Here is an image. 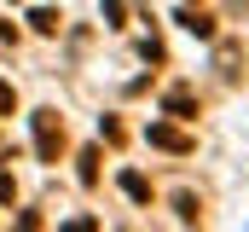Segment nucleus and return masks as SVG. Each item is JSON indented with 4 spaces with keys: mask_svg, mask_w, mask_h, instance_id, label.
<instances>
[{
    "mask_svg": "<svg viewBox=\"0 0 249 232\" xmlns=\"http://www.w3.org/2000/svg\"><path fill=\"white\" fill-rule=\"evenodd\" d=\"M18 197V186H12V174H0V203H12Z\"/></svg>",
    "mask_w": 249,
    "mask_h": 232,
    "instance_id": "obj_11",
    "label": "nucleus"
},
{
    "mask_svg": "<svg viewBox=\"0 0 249 232\" xmlns=\"http://www.w3.org/2000/svg\"><path fill=\"white\" fill-rule=\"evenodd\" d=\"M12 232H41V209H23V215H18V227Z\"/></svg>",
    "mask_w": 249,
    "mask_h": 232,
    "instance_id": "obj_8",
    "label": "nucleus"
},
{
    "mask_svg": "<svg viewBox=\"0 0 249 232\" xmlns=\"http://www.w3.org/2000/svg\"><path fill=\"white\" fill-rule=\"evenodd\" d=\"M122 192L133 197V203H151V180H145V174H133V169H122Z\"/></svg>",
    "mask_w": 249,
    "mask_h": 232,
    "instance_id": "obj_5",
    "label": "nucleus"
},
{
    "mask_svg": "<svg viewBox=\"0 0 249 232\" xmlns=\"http://www.w3.org/2000/svg\"><path fill=\"white\" fill-rule=\"evenodd\" d=\"M81 186H99V151H81Z\"/></svg>",
    "mask_w": 249,
    "mask_h": 232,
    "instance_id": "obj_7",
    "label": "nucleus"
},
{
    "mask_svg": "<svg viewBox=\"0 0 249 232\" xmlns=\"http://www.w3.org/2000/svg\"><path fill=\"white\" fill-rule=\"evenodd\" d=\"M12 111H18V93H12V87L0 81V116H12Z\"/></svg>",
    "mask_w": 249,
    "mask_h": 232,
    "instance_id": "obj_10",
    "label": "nucleus"
},
{
    "mask_svg": "<svg viewBox=\"0 0 249 232\" xmlns=\"http://www.w3.org/2000/svg\"><path fill=\"white\" fill-rule=\"evenodd\" d=\"M64 232H99V221L93 215H75V221H64Z\"/></svg>",
    "mask_w": 249,
    "mask_h": 232,
    "instance_id": "obj_9",
    "label": "nucleus"
},
{
    "mask_svg": "<svg viewBox=\"0 0 249 232\" xmlns=\"http://www.w3.org/2000/svg\"><path fill=\"white\" fill-rule=\"evenodd\" d=\"M145 139H151L157 151H174V157H191V151H197V139H191V134H180L174 122H151V128H145Z\"/></svg>",
    "mask_w": 249,
    "mask_h": 232,
    "instance_id": "obj_2",
    "label": "nucleus"
},
{
    "mask_svg": "<svg viewBox=\"0 0 249 232\" xmlns=\"http://www.w3.org/2000/svg\"><path fill=\"white\" fill-rule=\"evenodd\" d=\"M29 128H35V157H41V163H58L64 157V122H58V111H35Z\"/></svg>",
    "mask_w": 249,
    "mask_h": 232,
    "instance_id": "obj_1",
    "label": "nucleus"
},
{
    "mask_svg": "<svg viewBox=\"0 0 249 232\" xmlns=\"http://www.w3.org/2000/svg\"><path fill=\"white\" fill-rule=\"evenodd\" d=\"M162 111H168V116H180V122H197V93H191V87H168Z\"/></svg>",
    "mask_w": 249,
    "mask_h": 232,
    "instance_id": "obj_3",
    "label": "nucleus"
},
{
    "mask_svg": "<svg viewBox=\"0 0 249 232\" xmlns=\"http://www.w3.org/2000/svg\"><path fill=\"white\" fill-rule=\"evenodd\" d=\"M29 23H35L41 35H58V12H47V6H41V12H29Z\"/></svg>",
    "mask_w": 249,
    "mask_h": 232,
    "instance_id": "obj_6",
    "label": "nucleus"
},
{
    "mask_svg": "<svg viewBox=\"0 0 249 232\" xmlns=\"http://www.w3.org/2000/svg\"><path fill=\"white\" fill-rule=\"evenodd\" d=\"M174 23H180V29H191V35H203V41H209V35H214V18H209V12H180V18H174Z\"/></svg>",
    "mask_w": 249,
    "mask_h": 232,
    "instance_id": "obj_4",
    "label": "nucleus"
}]
</instances>
